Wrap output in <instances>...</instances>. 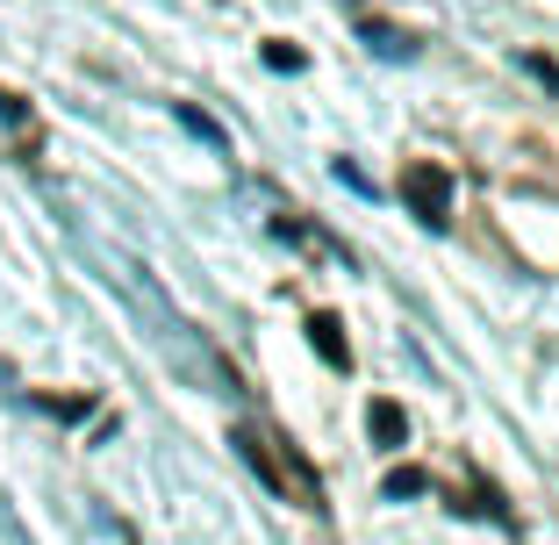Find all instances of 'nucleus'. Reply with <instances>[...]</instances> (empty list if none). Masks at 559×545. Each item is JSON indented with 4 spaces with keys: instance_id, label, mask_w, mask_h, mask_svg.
Instances as JSON below:
<instances>
[{
    "instance_id": "1",
    "label": "nucleus",
    "mask_w": 559,
    "mask_h": 545,
    "mask_svg": "<svg viewBox=\"0 0 559 545\" xmlns=\"http://www.w3.org/2000/svg\"><path fill=\"white\" fill-rule=\"evenodd\" d=\"M395 187H402V201H409L416 223H430V230L452 223V166H438V158H409Z\"/></svg>"
},
{
    "instance_id": "2",
    "label": "nucleus",
    "mask_w": 559,
    "mask_h": 545,
    "mask_svg": "<svg viewBox=\"0 0 559 545\" xmlns=\"http://www.w3.org/2000/svg\"><path fill=\"white\" fill-rule=\"evenodd\" d=\"M309 345L316 352H323V366H337V374H345V366H352V345H345V323H337V316H309Z\"/></svg>"
},
{
    "instance_id": "3",
    "label": "nucleus",
    "mask_w": 559,
    "mask_h": 545,
    "mask_svg": "<svg viewBox=\"0 0 559 545\" xmlns=\"http://www.w3.org/2000/svg\"><path fill=\"white\" fill-rule=\"evenodd\" d=\"M366 430H373L380 446L395 452V446H402V438H409V410H402V402H395V395H380V402H373V410H366Z\"/></svg>"
},
{
    "instance_id": "4",
    "label": "nucleus",
    "mask_w": 559,
    "mask_h": 545,
    "mask_svg": "<svg viewBox=\"0 0 559 545\" xmlns=\"http://www.w3.org/2000/svg\"><path fill=\"white\" fill-rule=\"evenodd\" d=\"M366 44L380 50V58H416V36H402V29H388V22H366Z\"/></svg>"
},
{
    "instance_id": "5",
    "label": "nucleus",
    "mask_w": 559,
    "mask_h": 545,
    "mask_svg": "<svg viewBox=\"0 0 559 545\" xmlns=\"http://www.w3.org/2000/svg\"><path fill=\"white\" fill-rule=\"evenodd\" d=\"M424 488H430V474H424V466H395V474H388V496H395V502L424 496Z\"/></svg>"
},
{
    "instance_id": "6",
    "label": "nucleus",
    "mask_w": 559,
    "mask_h": 545,
    "mask_svg": "<svg viewBox=\"0 0 559 545\" xmlns=\"http://www.w3.org/2000/svg\"><path fill=\"white\" fill-rule=\"evenodd\" d=\"M265 66L273 72H301V50L295 44H265Z\"/></svg>"
},
{
    "instance_id": "7",
    "label": "nucleus",
    "mask_w": 559,
    "mask_h": 545,
    "mask_svg": "<svg viewBox=\"0 0 559 545\" xmlns=\"http://www.w3.org/2000/svg\"><path fill=\"white\" fill-rule=\"evenodd\" d=\"M524 72H531V80H545V86H559V66L545 58V50H524Z\"/></svg>"
},
{
    "instance_id": "8",
    "label": "nucleus",
    "mask_w": 559,
    "mask_h": 545,
    "mask_svg": "<svg viewBox=\"0 0 559 545\" xmlns=\"http://www.w3.org/2000/svg\"><path fill=\"white\" fill-rule=\"evenodd\" d=\"M180 122H187V130H194V137H209V144H215V151H223V130H215V122H209V116H201V108H180Z\"/></svg>"
}]
</instances>
